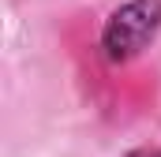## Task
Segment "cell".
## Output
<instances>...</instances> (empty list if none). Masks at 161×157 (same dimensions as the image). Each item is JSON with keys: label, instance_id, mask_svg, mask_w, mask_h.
Wrapping results in <instances>:
<instances>
[{"label": "cell", "instance_id": "cell-1", "mask_svg": "<svg viewBox=\"0 0 161 157\" xmlns=\"http://www.w3.org/2000/svg\"><path fill=\"white\" fill-rule=\"evenodd\" d=\"M161 34V0H124L109 11L97 49L109 64H131L139 60Z\"/></svg>", "mask_w": 161, "mask_h": 157}, {"label": "cell", "instance_id": "cell-2", "mask_svg": "<svg viewBox=\"0 0 161 157\" xmlns=\"http://www.w3.org/2000/svg\"><path fill=\"white\" fill-rule=\"evenodd\" d=\"M127 157H161V150H131Z\"/></svg>", "mask_w": 161, "mask_h": 157}]
</instances>
